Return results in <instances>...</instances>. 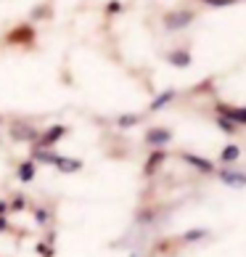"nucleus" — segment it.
Returning a JSON list of instances; mask_svg holds the SVG:
<instances>
[{"label": "nucleus", "mask_w": 246, "mask_h": 257, "mask_svg": "<svg viewBox=\"0 0 246 257\" xmlns=\"http://www.w3.org/2000/svg\"><path fill=\"white\" fill-rule=\"evenodd\" d=\"M235 157H238V149H235V146H230V149L222 151V159H235Z\"/></svg>", "instance_id": "f257e3e1"}]
</instances>
